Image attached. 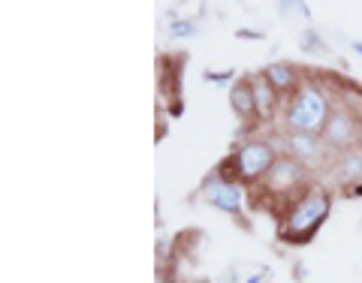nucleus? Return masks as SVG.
Instances as JSON below:
<instances>
[{
  "instance_id": "obj_11",
  "label": "nucleus",
  "mask_w": 362,
  "mask_h": 283,
  "mask_svg": "<svg viewBox=\"0 0 362 283\" xmlns=\"http://www.w3.org/2000/svg\"><path fill=\"white\" fill-rule=\"evenodd\" d=\"M302 49H305V52H323L320 37H317L314 30H305V33H302Z\"/></svg>"
},
{
  "instance_id": "obj_5",
  "label": "nucleus",
  "mask_w": 362,
  "mask_h": 283,
  "mask_svg": "<svg viewBox=\"0 0 362 283\" xmlns=\"http://www.w3.org/2000/svg\"><path fill=\"white\" fill-rule=\"evenodd\" d=\"M354 136H356L354 118L344 115V112H338V115H329V121H326V133H323L326 145H332V148H347V145L354 142Z\"/></svg>"
},
{
  "instance_id": "obj_12",
  "label": "nucleus",
  "mask_w": 362,
  "mask_h": 283,
  "mask_svg": "<svg viewBox=\"0 0 362 283\" xmlns=\"http://www.w3.org/2000/svg\"><path fill=\"white\" fill-rule=\"evenodd\" d=\"M293 6H296L305 18H308V6H305L302 0H281V13H284V16H290V9H293Z\"/></svg>"
},
{
  "instance_id": "obj_9",
  "label": "nucleus",
  "mask_w": 362,
  "mask_h": 283,
  "mask_svg": "<svg viewBox=\"0 0 362 283\" xmlns=\"http://www.w3.org/2000/svg\"><path fill=\"white\" fill-rule=\"evenodd\" d=\"M230 103L239 115H254L257 112V103H254V85L247 82H239L233 90H230Z\"/></svg>"
},
{
  "instance_id": "obj_4",
  "label": "nucleus",
  "mask_w": 362,
  "mask_h": 283,
  "mask_svg": "<svg viewBox=\"0 0 362 283\" xmlns=\"http://www.w3.org/2000/svg\"><path fill=\"white\" fill-rule=\"evenodd\" d=\"M206 199L211 202L214 208H221L226 214H239L242 208V190L233 184V181H209L206 184Z\"/></svg>"
},
{
  "instance_id": "obj_1",
  "label": "nucleus",
  "mask_w": 362,
  "mask_h": 283,
  "mask_svg": "<svg viewBox=\"0 0 362 283\" xmlns=\"http://www.w3.org/2000/svg\"><path fill=\"white\" fill-rule=\"evenodd\" d=\"M329 214V196L320 193V190H311L305 193L296 205H293L290 217L284 223V239L287 241H305L311 239V232L326 220Z\"/></svg>"
},
{
  "instance_id": "obj_7",
  "label": "nucleus",
  "mask_w": 362,
  "mask_h": 283,
  "mask_svg": "<svg viewBox=\"0 0 362 283\" xmlns=\"http://www.w3.org/2000/svg\"><path fill=\"white\" fill-rule=\"evenodd\" d=\"M254 103H257V115L259 118H272L275 103H278V90H275V85H272L266 76H259L254 82Z\"/></svg>"
},
{
  "instance_id": "obj_15",
  "label": "nucleus",
  "mask_w": 362,
  "mask_h": 283,
  "mask_svg": "<svg viewBox=\"0 0 362 283\" xmlns=\"http://www.w3.org/2000/svg\"><path fill=\"white\" fill-rule=\"evenodd\" d=\"M247 283H259V277H247Z\"/></svg>"
},
{
  "instance_id": "obj_8",
  "label": "nucleus",
  "mask_w": 362,
  "mask_h": 283,
  "mask_svg": "<svg viewBox=\"0 0 362 283\" xmlns=\"http://www.w3.org/2000/svg\"><path fill=\"white\" fill-rule=\"evenodd\" d=\"M290 148L296 151L299 157H305V160H314V157L320 154V139H317L314 133L293 130V136H290Z\"/></svg>"
},
{
  "instance_id": "obj_14",
  "label": "nucleus",
  "mask_w": 362,
  "mask_h": 283,
  "mask_svg": "<svg viewBox=\"0 0 362 283\" xmlns=\"http://www.w3.org/2000/svg\"><path fill=\"white\" fill-rule=\"evenodd\" d=\"M354 49H356V52L362 54V42H354Z\"/></svg>"
},
{
  "instance_id": "obj_2",
  "label": "nucleus",
  "mask_w": 362,
  "mask_h": 283,
  "mask_svg": "<svg viewBox=\"0 0 362 283\" xmlns=\"http://www.w3.org/2000/svg\"><path fill=\"white\" fill-rule=\"evenodd\" d=\"M287 121L293 130H305V133H317L320 127H326V121H329L326 97L317 88H302L296 100H293Z\"/></svg>"
},
{
  "instance_id": "obj_6",
  "label": "nucleus",
  "mask_w": 362,
  "mask_h": 283,
  "mask_svg": "<svg viewBox=\"0 0 362 283\" xmlns=\"http://www.w3.org/2000/svg\"><path fill=\"white\" fill-rule=\"evenodd\" d=\"M266 175H269V190L272 193H284V190H290V187H299L302 166L293 163V160H278Z\"/></svg>"
},
{
  "instance_id": "obj_3",
  "label": "nucleus",
  "mask_w": 362,
  "mask_h": 283,
  "mask_svg": "<svg viewBox=\"0 0 362 283\" xmlns=\"http://www.w3.org/2000/svg\"><path fill=\"white\" fill-rule=\"evenodd\" d=\"M233 163H235V169H239V175L259 178L275 166V151H272V145H266V142H247L245 148L235 154Z\"/></svg>"
},
{
  "instance_id": "obj_13",
  "label": "nucleus",
  "mask_w": 362,
  "mask_h": 283,
  "mask_svg": "<svg viewBox=\"0 0 362 283\" xmlns=\"http://www.w3.org/2000/svg\"><path fill=\"white\" fill-rule=\"evenodd\" d=\"M169 33H173V37H187V33H194V25H190V21H173Z\"/></svg>"
},
{
  "instance_id": "obj_10",
  "label": "nucleus",
  "mask_w": 362,
  "mask_h": 283,
  "mask_svg": "<svg viewBox=\"0 0 362 283\" xmlns=\"http://www.w3.org/2000/svg\"><path fill=\"white\" fill-rule=\"evenodd\" d=\"M272 85H275V90L281 94V90H290L293 85H296V73H293V66L290 64H272L266 66V73H263Z\"/></svg>"
}]
</instances>
